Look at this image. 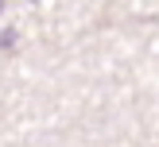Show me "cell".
I'll use <instances>...</instances> for the list:
<instances>
[{
  "label": "cell",
  "mask_w": 159,
  "mask_h": 147,
  "mask_svg": "<svg viewBox=\"0 0 159 147\" xmlns=\"http://www.w3.org/2000/svg\"><path fill=\"white\" fill-rule=\"evenodd\" d=\"M0 12H4V0H0Z\"/></svg>",
  "instance_id": "cell-1"
}]
</instances>
